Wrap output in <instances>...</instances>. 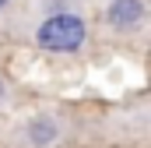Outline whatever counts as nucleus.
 I'll return each instance as SVG.
<instances>
[{"label": "nucleus", "instance_id": "obj_5", "mask_svg": "<svg viewBox=\"0 0 151 148\" xmlns=\"http://www.w3.org/2000/svg\"><path fill=\"white\" fill-rule=\"evenodd\" d=\"M11 4H14V0H0V11H7V7H11Z\"/></svg>", "mask_w": 151, "mask_h": 148}, {"label": "nucleus", "instance_id": "obj_4", "mask_svg": "<svg viewBox=\"0 0 151 148\" xmlns=\"http://www.w3.org/2000/svg\"><path fill=\"white\" fill-rule=\"evenodd\" d=\"M4 99H7V81L0 78V106H4Z\"/></svg>", "mask_w": 151, "mask_h": 148}, {"label": "nucleus", "instance_id": "obj_2", "mask_svg": "<svg viewBox=\"0 0 151 148\" xmlns=\"http://www.w3.org/2000/svg\"><path fill=\"white\" fill-rule=\"evenodd\" d=\"M102 21L116 36H137L148 21V4L144 0H109L102 7Z\"/></svg>", "mask_w": 151, "mask_h": 148}, {"label": "nucleus", "instance_id": "obj_1", "mask_svg": "<svg viewBox=\"0 0 151 148\" xmlns=\"http://www.w3.org/2000/svg\"><path fill=\"white\" fill-rule=\"evenodd\" d=\"M28 42L42 53H77L88 42V21L77 7L46 11L28 28Z\"/></svg>", "mask_w": 151, "mask_h": 148}, {"label": "nucleus", "instance_id": "obj_3", "mask_svg": "<svg viewBox=\"0 0 151 148\" xmlns=\"http://www.w3.org/2000/svg\"><path fill=\"white\" fill-rule=\"evenodd\" d=\"M60 134H63V123H60L53 113H39V116H32V120L21 127L18 145L21 148H49V145L60 141Z\"/></svg>", "mask_w": 151, "mask_h": 148}]
</instances>
